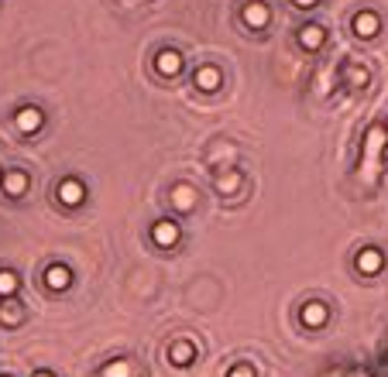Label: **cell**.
I'll return each instance as SVG.
<instances>
[{
  "instance_id": "cell-1",
  "label": "cell",
  "mask_w": 388,
  "mask_h": 377,
  "mask_svg": "<svg viewBox=\"0 0 388 377\" xmlns=\"http://www.w3.org/2000/svg\"><path fill=\"white\" fill-rule=\"evenodd\" d=\"M14 124H17V130H21V134H35V130H41L45 113H41L38 106H21V110H17V117H14Z\"/></svg>"
},
{
  "instance_id": "cell-2",
  "label": "cell",
  "mask_w": 388,
  "mask_h": 377,
  "mask_svg": "<svg viewBox=\"0 0 388 377\" xmlns=\"http://www.w3.org/2000/svg\"><path fill=\"white\" fill-rule=\"evenodd\" d=\"M151 237H155L158 247H176V244H179V223H172V220H158V223L151 226Z\"/></svg>"
},
{
  "instance_id": "cell-3",
  "label": "cell",
  "mask_w": 388,
  "mask_h": 377,
  "mask_svg": "<svg viewBox=\"0 0 388 377\" xmlns=\"http://www.w3.org/2000/svg\"><path fill=\"white\" fill-rule=\"evenodd\" d=\"M385 268V254L378 251V247H364L361 254H358V271L361 275H378Z\"/></svg>"
},
{
  "instance_id": "cell-4",
  "label": "cell",
  "mask_w": 388,
  "mask_h": 377,
  "mask_svg": "<svg viewBox=\"0 0 388 377\" xmlns=\"http://www.w3.org/2000/svg\"><path fill=\"white\" fill-rule=\"evenodd\" d=\"M155 69H158L162 76H179V72H183V55L172 52V48H162V52L155 55Z\"/></svg>"
},
{
  "instance_id": "cell-5",
  "label": "cell",
  "mask_w": 388,
  "mask_h": 377,
  "mask_svg": "<svg viewBox=\"0 0 388 377\" xmlns=\"http://www.w3.org/2000/svg\"><path fill=\"white\" fill-rule=\"evenodd\" d=\"M299 319H302V326L320 329V326L330 319V312H326V305H323V302H306V305H302V312H299Z\"/></svg>"
},
{
  "instance_id": "cell-6",
  "label": "cell",
  "mask_w": 388,
  "mask_h": 377,
  "mask_svg": "<svg viewBox=\"0 0 388 377\" xmlns=\"http://www.w3.org/2000/svg\"><path fill=\"white\" fill-rule=\"evenodd\" d=\"M55 195H59V202H66V206H80V202L86 199V188H83V182H76V179H66V182H59Z\"/></svg>"
},
{
  "instance_id": "cell-7",
  "label": "cell",
  "mask_w": 388,
  "mask_h": 377,
  "mask_svg": "<svg viewBox=\"0 0 388 377\" xmlns=\"http://www.w3.org/2000/svg\"><path fill=\"white\" fill-rule=\"evenodd\" d=\"M45 284H48L52 291H66V288L73 284V271H69L66 264H52V268L45 271Z\"/></svg>"
},
{
  "instance_id": "cell-8",
  "label": "cell",
  "mask_w": 388,
  "mask_h": 377,
  "mask_svg": "<svg viewBox=\"0 0 388 377\" xmlns=\"http://www.w3.org/2000/svg\"><path fill=\"white\" fill-rule=\"evenodd\" d=\"M378 28H382V21H378V14H371V10H361V14L354 17V31H358V38H375Z\"/></svg>"
},
{
  "instance_id": "cell-9",
  "label": "cell",
  "mask_w": 388,
  "mask_h": 377,
  "mask_svg": "<svg viewBox=\"0 0 388 377\" xmlns=\"http://www.w3.org/2000/svg\"><path fill=\"white\" fill-rule=\"evenodd\" d=\"M193 86H196V90H203V93H213V90L220 86V72H216L213 66H203V69H196Z\"/></svg>"
},
{
  "instance_id": "cell-10",
  "label": "cell",
  "mask_w": 388,
  "mask_h": 377,
  "mask_svg": "<svg viewBox=\"0 0 388 377\" xmlns=\"http://www.w3.org/2000/svg\"><path fill=\"white\" fill-rule=\"evenodd\" d=\"M388 141V130L382 124H375L371 130H368V137H364V151H368V158H378L382 155V148H385Z\"/></svg>"
},
{
  "instance_id": "cell-11",
  "label": "cell",
  "mask_w": 388,
  "mask_h": 377,
  "mask_svg": "<svg viewBox=\"0 0 388 377\" xmlns=\"http://www.w3.org/2000/svg\"><path fill=\"white\" fill-rule=\"evenodd\" d=\"M323 41H326V31H323L320 24H306V28L299 31V45H302V48H309V52H316Z\"/></svg>"
},
{
  "instance_id": "cell-12",
  "label": "cell",
  "mask_w": 388,
  "mask_h": 377,
  "mask_svg": "<svg viewBox=\"0 0 388 377\" xmlns=\"http://www.w3.org/2000/svg\"><path fill=\"white\" fill-rule=\"evenodd\" d=\"M3 192L7 195H24V188H28V175L21 172V168H10V172H3Z\"/></svg>"
},
{
  "instance_id": "cell-13",
  "label": "cell",
  "mask_w": 388,
  "mask_h": 377,
  "mask_svg": "<svg viewBox=\"0 0 388 377\" xmlns=\"http://www.w3.org/2000/svg\"><path fill=\"white\" fill-rule=\"evenodd\" d=\"M244 24H248V28H265V24H268V7L258 3V0L248 3V7H244Z\"/></svg>"
},
{
  "instance_id": "cell-14",
  "label": "cell",
  "mask_w": 388,
  "mask_h": 377,
  "mask_svg": "<svg viewBox=\"0 0 388 377\" xmlns=\"http://www.w3.org/2000/svg\"><path fill=\"white\" fill-rule=\"evenodd\" d=\"M193 357H196V347L193 343H186V340H183V343H176V347L169 350V360H172L176 367H190V364H193Z\"/></svg>"
},
{
  "instance_id": "cell-15",
  "label": "cell",
  "mask_w": 388,
  "mask_h": 377,
  "mask_svg": "<svg viewBox=\"0 0 388 377\" xmlns=\"http://www.w3.org/2000/svg\"><path fill=\"white\" fill-rule=\"evenodd\" d=\"M169 199H172V206H176V209H183V213H186V209H193L196 206V192L190 186H176L172 188V195H169Z\"/></svg>"
},
{
  "instance_id": "cell-16",
  "label": "cell",
  "mask_w": 388,
  "mask_h": 377,
  "mask_svg": "<svg viewBox=\"0 0 388 377\" xmlns=\"http://www.w3.org/2000/svg\"><path fill=\"white\" fill-rule=\"evenodd\" d=\"M21 319H24V312H21V305H17V302L0 305V322H3V326H17Z\"/></svg>"
},
{
  "instance_id": "cell-17",
  "label": "cell",
  "mask_w": 388,
  "mask_h": 377,
  "mask_svg": "<svg viewBox=\"0 0 388 377\" xmlns=\"http://www.w3.org/2000/svg\"><path fill=\"white\" fill-rule=\"evenodd\" d=\"M17 275L14 271H0V298H10L14 291H17Z\"/></svg>"
},
{
  "instance_id": "cell-18",
  "label": "cell",
  "mask_w": 388,
  "mask_h": 377,
  "mask_svg": "<svg viewBox=\"0 0 388 377\" xmlns=\"http://www.w3.org/2000/svg\"><path fill=\"white\" fill-rule=\"evenodd\" d=\"M103 377H131V364L127 360H113L103 367Z\"/></svg>"
},
{
  "instance_id": "cell-19",
  "label": "cell",
  "mask_w": 388,
  "mask_h": 377,
  "mask_svg": "<svg viewBox=\"0 0 388 377\" xmlns=\"http://www.w3.org/2000/svg\"><path fill=\"white\" fill-rule=\"evenodd\" d=\"M237 186H241V175H237V172H227V175L216 179V188H220V192H234Z\"/></svg>"
},
{
  "instance_id": "cell-20",
  "label": "cell",
  "mask_w": 388,
  "mask_h": 377,
  "mask_svg": "<svg viewBox=\"0 0 388 377\" xmlns=\"http://www.w3.org/2000/svg\"><path fill=\"white\" fill-rule=\"evenodd\" d=\"M347 79H351L354 86H364V83H368V72L358 69V66H351V69H347Z\"/></svg>"
},
{
  "instance_id": "cell-21",
  "label": "cell",
  "mask_w": 388,
  "mask_h": 377,
  "mask_svg": "<svg viewBox=\"0 0 388 377\" xmlns=\"http://www.w3.org/2000/svg\"><path fill=\"white\" fill-rule=\"evenodd\" d=\"M230 377H255V367H251V364H237V367L230 371Z\"/></svg>"
},
{
  "instance_id": "cell-22",
  "label": "cell",
  "mask_w": 388,
  "mask_h": 377,
  "mask_svg": "<svg viewBox=\"0 0 388 377\" xmlns=\"http://www.w3.org/2000/svg\"><path fill=\"white\" fill-rule=\"evenodd\" d=\"M292 3H295V7H313L316 0H292Z\"/></svg>"
},
{
  "instance_id": "cell-23",
  "label": "cell",
  "mask_w": 388,
  "mask_h": 377,
  "mask_svg": "<svg viewBox=\"0 0 388 377\" xmlns=\"http://www.w3.org/2000/svg\"><path fill=\"white\" fill-rule=\"evenodd\" d=\"M35 377H52V374H48V371H38V374H35Z\"/></svg>"
}]
</instances>
